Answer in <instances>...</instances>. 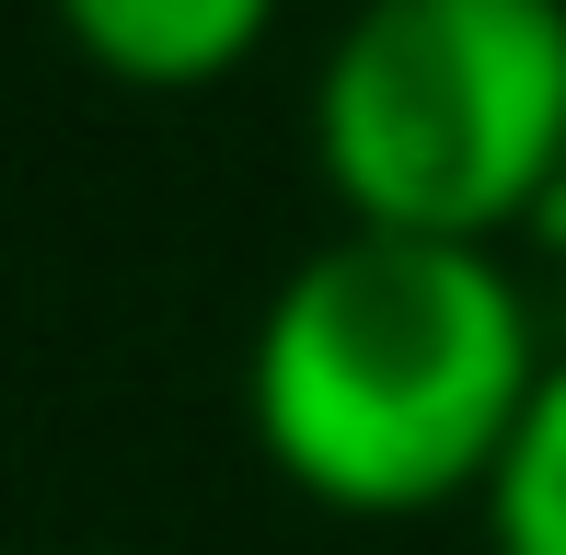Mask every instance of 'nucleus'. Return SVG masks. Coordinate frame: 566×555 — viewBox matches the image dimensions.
<instances>
[{
  "mask_svg": "<svg viewBox=\"0 0 566 555\" xmlns=\"http://www.w3.org/2000/svg\"><path fill=\"white\" fill-rule=\"evenodd\" d=\"M544 359L497 243L336 220L254 313L243 428L277 486L336 521H440L485 498Z\"/></svg>",
  "mask_w": 566,
  "mask_h": 555,
  "instance_id": "1",
  "label": "nucleus"
},
{
  "mask_svg": "<svg viewBox=\"0 0 566 555\" xmlns=\"http://www.w3.org/2000/svg\"><path fill=\"white\" fill-rule=\"evenodd\" d=\"M566 163V0H358L313 70L336 220L509 243Z\"/></svg>",
  "mask_w": 566,
  "mask_h": 555,
  "instance_id": "2",
  "label": "nucleus"
},
{
  "mask_svg": "<svg viewBox=\"0 0 566 555\" xmlns=\"http://www.w3.org/2000/svg\"><path fill=\"white\" fill-rule=\"evenodd\" d=\"M277 12L290 0H46L70 59L116 93H209L277 35Z\"/></svg>",
  "mask_w": 566,
  "mask_h": 555,
  "instance_id": "3",
  "label": "nucleus"
},
{
  "mask_svg": "<svg viewBox=\"0 0 566 555\" xmlns=\"http://www.w3.org/2000/svg\"><path fill=\"white\" fill-rule=\"evenodd\" d=\"M474 521H485V555H566V347L544 359V383H532L521 428H509Z\"/></svg>",
  "mask_w": 566,
  "mask_h": 555,
  "instance_id": "4",
  "label": "nucleus"
},
{
  "mask_svg": "<svg viewBox=\"0 0 566 555\" xmlns=\"http://www.w3.org/2000/svg\"><path fill=\"white\" fill-rule=\"evenodd\" d=\"M532 243L566 266V163H555V186H544V220H532Z\"/></svg>",
  "mask_w": 566,
  "mask_h": 555,
  "instance_id": "5",
  "label": "nucleus"
},
{
  "mask_svg": "<svg viewBox=\"0 0 566 555\" xmlns=\"http://www.w3.org/2000/svg\"><path fill=\"white\" fill-rule=\"evenodd\" d=\"M12 555H127V544H12Z\"/></svg>",
  "mask_w": 566,
  "mask_h": 555,
  "instance_id": "6",
  "label": "nucleus"
}]
</instances>
